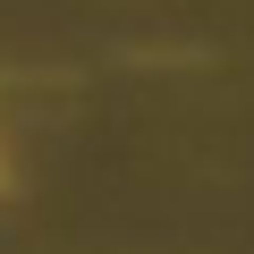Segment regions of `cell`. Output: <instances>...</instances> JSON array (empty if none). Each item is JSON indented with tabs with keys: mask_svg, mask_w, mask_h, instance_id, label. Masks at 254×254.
Masks as SVG:
<instances>
[{
	"mask_svg": "<svg viewBox=\"0 0 254 254\" xmlns=\"http://www.w3.org/2000/svg\"><path fill=\"white\" fill-rule=\"evenodd\" d=\"M0 195H9V153H0Z\"/></svg>",
	"mask_w": 254,
	"mask_h": 254,
	"instance_id": "obj_1",
	"label": "cell"
}]
</instances>
